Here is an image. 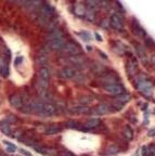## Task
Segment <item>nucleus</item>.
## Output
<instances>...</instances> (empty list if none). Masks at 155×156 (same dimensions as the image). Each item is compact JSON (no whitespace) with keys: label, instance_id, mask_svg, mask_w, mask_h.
Listing matches in <instances>:
<instances>
[{"label":"nucleus","instance_id":"20e7f679","mask_svg":"<svg viewBox=\"0 0 155 156\" xmlns=\"http://www.w3.org/2000/svg\"><path fill=\"white\" fill-rule=\"evenodd\" d=\"M110 24L114 29L117 30H121L124 28V22H123V17L118 14V13H115L111 16L110 19Z\"/></svg>","mask_w":155,"mask_h":156},{"label":"nucleus","instance_id":"c9c22d12","mask_svg":"<svg viewBox=\"0 0 155 156\" xmlns=\"http://www.w3.org/2000/svg\"><path fill=\"white\" fill-rule=\"evenodd\" d=\"M96 37H97V39H98V40H100V41L102 40V38L99 36V34H98V33H96Z\"/></svg>","mask_w":155,"mask_h":156},{"label":"nucleus","instance_id":"aec40b11","mask_svg":"<svg viewBox=\"0 0 155 156\" xmlns=\"http://www.w3.org/2000/svg\"><path fill=\"white\" fill-rule=\"evenodd\" d=\"M65 126L66 128H70V129H79L80 128V125L75 120H68V122H66Z\"/></svg>","mask_w":155,"mask_h":156},{"label":"nucleus","instance_id":"cd10ccee","mask_svg":"<svg viewBox=\"0 0 155 156\" xmlns=\"http://www.w3.org/2000/svg\"><path fill=\"white\" fill-rule=\"evenodd\" d=\"M73 79H74V80H75V81H77V83H82V81L85 80V77H84V75H82V74H80V73H76L75 77H74Z\"/></svg>","mask_w":155,"mask_h":156},{"label":"nucleus","instance_id":"5701e85b","mask_svg":"<svg viewBox=\"0 0 155 156\" xmlns=\"http://www.w3.org/2000/svg\"><path fill=\"white\" fill-rule=\"evenodd\" d=\"M129 98H130V95L128 93H121V94L117 95V101L119 103H123L124 104V102H126V101L129 100Z\"/></svg>","mask_w":155,"mask_h":156},{"label":"nucleus","instance_id":"2eb2a0df","mask_svg":"<svg viewBox=\"0 0 155 156\" xmlns=\"http://www.w3.org/2000/svg\"><path fill=\"white\" fill-rule=\"evenodd\" d=\"M110 111H111L110 105L106 103H102V104L98 105L96 112H97V114H107V113H110Z\"/></svg>","mask_w":155,"mask_h":156},{"label":"nucleus","instance_id":"7ed1b4c3","mask_svg":"<svg viewBox=\"0 0 155 156\" xmlns=\"http://www.w3.org/2000/svg\"><path fill=\"white\" fill-rule=\"evenodd\" d=\"M62 51H63V53L67 54V55H70V56H75V55H79L81 50H80L79 47L76 44H74V42H67Z\"/></svg>","mask_w":155,"mask_h":156},{"label":"nucleus","instance_id":"c85d7f7f","mask_svg":"<svg viewBox=\"0 0 155 156\" xmlns=\"http://www.w3.org/2000/svg\"><path fill=\"white\" fill-rule=\"evenodd\" d=\"M33 149H34L36 152H38V153H40V154H45V153H46V151L44 150V147H41V146L37 145V144H34V145H33Z\"/></svg>","mask_w":155,"mask_h":156},{"label":"nucleus","instance_id":"f704fd0d","mask_svg":"<svg viewBox=\"0 0 155 156\" xmlns=\"http://www.w3.org/2000/svg\"><path fill=\"white\" fill-rule=\"evenodd\" d=\"M139 155H140V150H137V151L132 154V156H139Z\"/></svg>","mask_w":155,"mask_h":156},{"label":"nucleus","instance_id":"7c9ffc66","mask_svg":"<svg viewBox=\"0 0 155 156\" xmlns=\"http://www.w3.org/2000/svg\"><path fill=\"white\" fill-rule=\"evenodd\" d=\"M20 153L22 154V155H24V156H33L32 153H29L28 151H25V150H20Z\"/></svg>","mask_w":155,"mask_h":156},{"label":"nucleus","instance_id":"a211bd4d","mask_svg":"<svg viewBox=\"0 0 155 156\" xmlns=\"http://www.w3.org/2000/svg\"><path fill=\"white\" fill-rule=\"evenodd\" d=\"M68 62L74 65H79L84 62V58L80 55H75V56H68Z\"/></svg>","mask_w":155,"mask_h":156},{"label":"nucleus","instance_id":"0eeeda50","mask_svg":"<svg viewBox=\"0 0 155 156\" xmlns=\"http://www.w3.org/2000/svg\"><path fill=\"white\" fill-rule=\"evenodd\" d=\"M10 103L14 107L15 110H22L23 105H24V101H23V97L20 94H13L10 97Z\"/></svg>","mask_w":155,"mask_h":156},{"label":"nucleus","instance_id":"f8f14e48","mask_svg":"<svg viewBox=\"0 0 155 156\" xmlns=\"http://www.w3.org/2000/svg\"><path fill=\"white\" fill-rule=\"evenodd\" d=\"M0 129H1V132L5 136H11L12 134V128L10 126V122H7V120H2L0 122Z\"/></svg>","mask_w":155,"mask_h":156},{"label":"nucleus","instance_id":"e433bc0d","mask_svg":"<svg viewBox=\"0 0 155 156\" xmlns=\"http://www.w3.org/2000/svg\"><path fill=\"white\" fill-rule=\"evenodd\" d=\"M154 114H155V108H154Z\"/></svg>","mask_w":155,"mask_h":156},{"label":"nucleus","instance_id":"f03ea898","mask_svg":"<svg viewBox=\"0 0 155 156\" xmlns=\"http://www.w3.org/2000/svg\"><path fill=\"white\" fill-rule=\"evenodd\" d=\"M56 111H58V108H56V104H53V103H50V102H45L44 106H42V108H41L39 115H41V116L50 117V116H53V115H56Z\"/></svg>","mask_w":155,"mask_h":156},{"label":"nucleus","instance_id":"4468645a","mask_svg":"<svg viewBox=\"0 0 155 156\" xmlns=\"http://www.w3.org/2000/svg\"><path fill=\"white\" fill-rule=\"evenodd\" d=\"M70 111L72 112V114H87V112H89V108L87 106H85V105L79 104L72 107Z\"/></svg>","mask_w":155,"mask_h":156},{"label":"nucleus","instance_id":"2f4dec72","mask_svg":"<svg viewBox=\"0 0 155 156\" xmlns=\"http://www.w3.org/2000/svg\"><path fill=\"white\" fill-rule=\"evenodd\" d=\"M23 62V56H17L16 58H15V65H19V64H21Z\"/></svg>","mask_w":155,"mask_h":156},{"label":"nucleus","instance_id":"72a5a7b5","mask_svg":"<svg viewBox=\"0 0 155 156\" xmlns=\"http://www.w3.org/2000/svg\"><path fill=\"white\" fill-rule=\"evenodd\" d=\"M148 136H155V128H153V129H150V130H149Z\"/></svg>","mask_w":155,"mask_h":156},{"label":"nucleus","instance_id":"c756f323","mask_svg":"<svg viewBox=\"0 0 155 156\" xmlns=\"http://www.w3.org/2000/svg\"><path fill=\"white\" fill-rule=\"evenodd\" d=\"M91 101H92V99H91V98L88 97V95H87V97L82 98V99H81V102L84 103V104H88V103H90Z\"/></svg>","mask_w":155,"mask_h":156},{"label":"nucleus","instance_id":"423d86ee","mask_svg":"<svg viewBox=\"0 0 155 156\" xmlns=\"http://www.w3.org/2000/svg\"><path fill=\"white\" fill-rule=\"evenodd\" d=\"M66 39L64 38H58V39H49V44L54 50H63L64 47L66 46Z\"/></svg>","mask_w":155,"mask_h":156},{"label":"nucleus","instance_id":"f257e3e1","mask_svg":"<svg viewBox=\"0 0 155 156\" xmlns=\"http://www.w3.org/2000/svg\"><path fill=\"white\" fill-rule=\"evenodd\" d=\"M136 85V88L138 90H140L141 92H143L144 94L148 97L149 94H151L152 92V89H153V83H151L150 80H148L144 76H141L140 78L137 79V81L135 83Z\"/></svg>","mask_w":155,"mask_h":156},{"label":"nucleus","instance_id":"ddd939ff","mask_svg":"<svg viewBox=\"0 0 155 156\" xmlns=\"http://www.w3.org/2000/svg\"><path fill=\"white\" fill-rule=\"evenodd\" d=\"M132 30L133 33L137 35V36H140V37H146V32H144V29L140 26L139 23H137L136 20H133V24H132Z\"/></svg>","mask_w":155,"mask_h":156},{"label":"nucleus","instance_id":"f3484780","mask_svg":"<svg viewBox=\"0 0 155 156\" xmlns=\"http://www.w3.org/2000/svg\"><path fill=\"white\" fill-rule=\"evenodd\" d=\"M100 124H101L100 119H98V118H92V119L88 120V122H86V127H87L88 129H92V128L98 127Z\"/></svg>","mask_w":155,"mask_h":156},{"label":"nucleus","instance_id":"4be33fe9","mask_svg":"<svg viewBox=\"0 0 155 156\" xmlns=\"http://www.w3.org/2000/svg\"><path fill=\"white\" fill-rule=\"evenodd\" d=\"M37 64H39V65H45V64H47V62H48V58H47L46 55H44V54H40V55L37 56Z\"/></svg>","mask_w":155,"mask_h":156},{"label":"nucleus","instance_id":"6ab92c4d","mask_svg":"<svg viewBox=\"0 0 155 156\" xmlns=\"http://www.w3.org/2000/svg\"><path fill=\"white\" fill-rule=\"evenodd\" d=\"M118 151H119V147L116 144H111V145L107 146L106 150H105V154H107V155H113V154H116Z\"/></svg>","mask_w":155,"mask_h":156},{"label":"nucleus","instance_id":"a878e982","mask_svg":"<svg viewBox=\"0 0 155 156\" xmlns=\"http://www.w3.org/2000/svg\"><path fill=\"white\" fill-rule=\"evenodd\" d=\"M79 36L81 37L85 41H90V40H91V36H90V34L88 32H81L79 34Z\"/></svg>","mask_w":155,"mask_h":156},{"label":"nucleus","instance_id":"bb28decb","mask_svg":"<svg viewBox=\"0 0 155 156\" xmlns=\"http://www.w3.org/2000/svg\"><path fill=\"white\" fill-rule=\"evenodd\" d=\"M148 156H155V144L148 146Z\"/></svg>","mask_w":155,"mask_h":156},{"label":"nucleus","instance_id":"b1692460","mask_svg":"<svg viewBox=\"0 0 155 156\" xmlns=\"http://www.w3.org/2000/svg\"><path fill=\"white\" fill-rule=\"evenodd\" d=\"M85 9H84V7H82L81 5H75V13L77 15H79V16H82V15L85 14Z\"/></svg>","mask_w":155,"mask_h":156},{"label":"nucleus","instance_id":"6e6552de","mask_svg":"<svg viewBox=\"0 0 155 156\" xmlns=\"http://www.w3.org/2000/svg\"><path fill=\"white\" fill-rule=\"evenodd\" d=\"M126 69L129 77H133L137 74V71H138V63L133 58L132 60H129L126 64Z\"/></svg>","mask_w":155,"mask_h":156},{"label":"nucleus","instance_id":"1a4fd4ad","mask_svg":"<svg viewBox=\"0 0 155 156\" xmlns=\"http://www.w3.org/2000/svg\"><path fill=\"white\" fill-rule=\"evenodd\" d=\"M76 73H77V72H76L73 67L67 66V67H64L63 69L60 72V76L63 78V79H73V78L75 77Z\"/></svg>","mask_w":155,"mask_h":156},{"label":"nucleus","instance_id":"9d476101","mask_svg":"<svg viewBox=\"0 0 155 156\" xmlns=\"http://www.w3.org/2000/svg\"><path fill=\"white\" fill-rule=\"evenodd\" d=\"M51 78V73L50 69L46 66H42V67L39 69V79L42 81H46V83H49Z\"/></svg>","mask_w":155,"mask_h":156},{"label":"nucleus","instance_id":"9b49d317","mask_svg":"<svg viewBox=\"0 0 155 156\" xmlns=\"http://www.w3.org/2000/svg\"><path fill=\"white\" fill-rule=\"evenodd\" d=\"M62 128L60 126H56V125H51V126H47L44 128V133L48 134V136H53V134H56L59 132H61Z\"/></svg>","mask_w":155,"mask_h":156},{"label":"nucleus","instance_id":"412c9836","mask_svg":"<svg viewBox=\"0 0 155 156\" xmlns=\"http://www.w3.org/2000/svg\"><path fill=\"white\" fill-rule=\"evenodd\" d=\"M86 5L89 7V10H91V11L98 10V8L100 7V5H99L98 1H86Z\"/></svg>","mask_w":155,"mask_h":156},{"label":"nucleus","instance_id":"39448f33","mask_svg":"<svg viewBox=\"0 0 155 156\" xmlns=\"http://www.w3.org/2000/svg\"><path fill=\"white\" fill-rule=\"evenodd\" d=\"M105 90L113 95H119L124 93V87L121 83H111V85H105Z\"/></svg>","mask_w":155,"mask_h":156},{"label":"nucleus","instance_id":"473e14b6","mask_svg":"<svg viewBox=\"0 0 155 156\" xmlns=\"http://www.w3.org/2000/svg\"><path fill=\"white\" fill-rule=\"evenodd\" d=\"M142 155L143 156H148V146H143L142 147Z\"/></svg>","mask_w":155,"mask_h":156},{"label":"nucleus","instance_id":"393cba45","mask_svg":"<svg viewBox=\"0 0 155 156\" xmlns=\"http://www.w3.org/2000/svg\"><path fill=\"white\" fill-rule=\"evenodd\" d=\"M5 144L7 145V151L10 152V153H13V152L16 151V146H15L13 143H11V142L5 141Z\"/></svg>","mask_w":155,"mask_h":156},{"label":"nucleus","instance_id":"dca6fc26","mask_svg":"<svg viewBox=\"0 0 155 156\" xmlns=\"http://www.w3.org/2000/svg\"><path fill=\"white\" fill-rule=\"evenodd\" d=\"M123 134H124V136L126 138V140H128V141H131V140L133 139V130L131 129L130 126H126L124 128Z\"/></svg>","mask_w":155,"mask_h":156}]
</instances>
